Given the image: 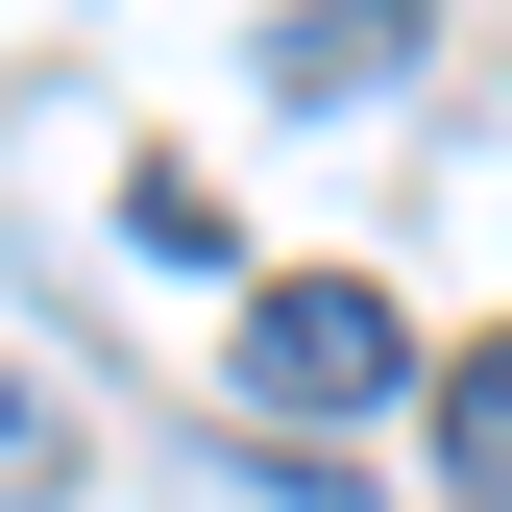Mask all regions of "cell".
Masks as SVG:
<instances>
[{
	"label": "cell",
	"mask_w": 512,
	"mask_h": 512,
	"mask_svg": "<svg viewBox=\"0 0 512 512\" xmlns=\"http://www.w3.org/2000/svg\"><path fill=\"white\" fill-rule=\"evenodd\" d=\"M415 366V317L366 293V269H293V293H244V415H366Z\"/></svg>",
	"instance_id": "1"
},
{
	"label": "cell",
	"mask_w": 512,
	"mask_h": 512,
	"mask_svg": "<svg viewBox=\"0 0 512 512\" xmlns=\"http://www.w3.org/2000/svg\"><path fill=\"white\" fill-rule=\"evenodd\" d=\"M415 74V0H293V25H269V98L293 122H342V98H391Z\"/></svg>",
	"instance_id": "2"
},
{
	"label": "cell",
	"mask_w": 512,
	"mask_h": 512,
	"mask_svg": "<svg viewBox=\"0 0 512 512\" xmlns=\"http://www.w3.org/2000/svg\"><path fill=\"white\" fill-rule=\"evenodd\" d=\"M439 439H464V512H512V342L439 366Z\"/></svg>",
	"instance_id": "3"
},
{
	"label": "cell",
	"mask_w": 512,
	"mask_h": 512,
	"mask_svg": "<svg viewBox=\"0 0 512 512\" xmlns=\"http://www.w3.org/2000/svg\"><path fill=\"white\" fill-rule=\"evenodd\" d=\"M74 464H98V439H74V415H49V391H25V366H0V512H49V488H74Z\"/></svg>",
	"instance_id": "4"
}]
</instances>
